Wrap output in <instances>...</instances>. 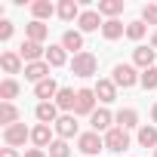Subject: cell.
<instances>
[{"instance_id":"cell-16","label":"cell","mask_w":157,"mask_h":157,"mask_svg":"<svg viewBox=\"0 0 157 157\" xmlns=\"http://www.w3.org/2000/svg\"><path fill=\"white\" fill-rule=\"evenodd\" d=\"M31 142H34L37 148H49V145H52V139H49V126H46V123L34 126V129H31Z\"/></svg>"},{"instance_id":"cell-28","label":"cell","mask_w":157,"mask_h":157,"mask_svg":"<svg viewBox=\"0 0 157 157\" xmlns=\"http://www.w3.org/2000/svg\"><path fill=\"white\" fill-rule=\"evenodd\" d=\"M46 65H52V68L65 65V46H49L46 49Z\"/></svg>"},{"instance_id":"cell-27","label":"cell","mask_w":157,"mask_h":157,"mask_svg":"<svg viewBox=\"0 0 157 157\" xmlns=\"http://www.w3.org/2000/svg\"><path fill=\"white\" fill-rule=\"evenodd\" d=\"M25 31H28V40H34V43H40V40H43V37L49 34V28H46L43 22H31V25H28Z\"/></svg>"},{"instance_id":"cell-5","label":"cell","mask_w":157,"mask_h":157,"mask_svg":"<svg viewBox=\"0 0 157 157\" xmlns=\"http://www.w3.org/2000/svg\"><path fill=\"white\" fill-rule=\"evenodd\" d=\"M136 68L132 65H114V86H123V90H129V86H136Z\"/></svg>"},{"instance_id":"cell-15","label":"cell","mask_w":157,"mask_h":157,"mask_svg":"<svg viewBox=\"0 0 157 157\" xmlns=\"http://www.w3.org/2000/svg\"><path fill=\"white\" fill-rule=\"evenodd\" d=\"M132 62L139 65V68H154V49H148V46H139L136 52H132Z\"/></svg>"},{"instance_id":"cell-39","label":"cell","mask_w":157,"mask_h":157,"mask_svg":"<svg viewBox=\"0 0 157 157\" xmlns=\"http://www.w3.org/2000/svg\"><path fill=\"white\" fill-rule=\"evenodd\" d=\"M154 157H157V148H154Z\"/></svg>"},{"instance_id":"cell-26","label":"cell","mask_w":157,"mask_h":157,"mask_svg":"<svg viewBox=\"0 0 157 157\" xmlns=\"http://www.w3.org/2000/svg\"><path fill=\"white\" fill-rule=\"evenodd\" d=\"M16 96H19V83L13 80V77H6V80L0 83V99H3V102H13Z\"/></svg>"},{"instance_id":"cell-18","label":"cell","mask_w":157,"mask_h":157,"mask_svg":"<svg viewBox=\"0 0 157 157\" xmlns=\"http://www.w3.org/2000/svg\"><path fill=\"white\" fill-rule=\"evenodd\" d=\"M0 65H3L6 74H19V71H22V56H16V52H3V56H0Z\"/></svg>"},{"instance_id":"cell-7","label":"cell","mask_w":157,"mask_h":157,"mask_svg":"<svg viewBox=\"0 0 157 157\" xmlns=\"http://www.w3.org/2000/svg\"><path fill=\"white\" fill-rule=\"evenodd\" d=\"M34 96H37V99H43V102H49V99H56V96H59V83L52 80V77H46V80H40V83L34 86Z\"/></svg>"},{"instance_id":"cell-20","label":"cell","mask_w":157,"mask_h":157,"mask_svg":"<svg viewBox=\"0 0 157 157\" xmlns=\"http://www.w3.org/2000/svg\"><path fill=\"white\" fill-rule=\"evenodd\" d=\"M96 96H99L102 102H114V96H117L114 80H99V83H96Z\"/></svg>"},{"instance_id":"cell-8","label":"cell","mask_w":157,"mask_h":157,"mask_svg":"<svg viewBox=\"0 0 157 157\" xmlns=\"http://www.w3.org/2000/svg\"><path fill=\"white\" fill-rule=\"evenodd\" d=\"M19 56H22V59L31 65V62H40V56H46V52H43V46H40V43H34V40H25V43L19 46Z\"/></svg>"},{"instance_id":"cell-2","label":"cell","mask_w":157,"mask_h":157,"mask_svg":"<svg viewBox=\"0 0 157 157\" xmlns=\"http://www.w3.org/2000/svg\"><path fill=\"white\" fill-rule=\"evenodd\" d=\"M77 148H80L86 157H96L105 148V139H99V132H83L80 139H77Z\"/></svg>"},{"instance_id":"cell-22","label":"cell","mask_w":157,"mask_h":157,"mask_svg":"<svg viewBox=\"0 0 157 157\" xmlns=\"http://www.w3.org/2000/svg\"><path fill=\"white\" fill-rule=\"evenodd\" d=\"M59 16H62L65 22H71V19H80V6H77L74 0H62V3H59Z\"/></svg>"},{"instance_id":"cell-9","label":"cell","mask_w":157,"mask_h":157,"mask_svg":"<svg viewBox=\"0 0 157 157\" xmlns=\"http://www.w3.org/2000/svg\"><path fill=\"white\" fill-rule=\"evenodd\" d=\"M34 114H37V120H40V123H46V126L59 120V108H56V102H40Z\"/></svg>"},{"instance_id":"cell-13","label":"cell","mask_w":157,"mask_h":157,"mask_svg":"<svg viewBox=\"0 0 157 157\" xmlns=\"http://www.w3.org/2000/svg\"><path fill=\"white\" fill-rule=\"evenodd\" d=\"M74 105H77V93L68 90V86H62L59 96H56V108H62V111H74Z\"/></svg>"},{"instance_id":"cell-23","label":"cell","mask_w":157,"mask_h":157,"mask_svg":"<svg viewBox=\"0 0 157 157\" xmlns=\"http://www.w3.org/2000/svg\"><path fill=\"white\" fill-rule=\"evenodd\" d=\"M0 123H6V126L19 123V111H16L13 102H3V105H0Z\"/></svg>"},{"instance_id":"cell-24","label":"cell","mask_w":157,"mask_h":157,"mask_svg":"<svg viewBox=\"0 0 157 157\" xmlns=\"http://www.w3.org/2000/svg\"><path fill=\"white\" fill-rule=\"evenodd\" d=\"M117 123H120V129H132V126H139V114L132 108H123L117 114Z\"/></svg>"},{"instance_id":"cell-38","label":"cell","mask_w":157,"mask_h":157,"mask_svg":"<svg viewBox=\"0 0 157 157\" xmlns=\"http://www.w3.org/2000/svg\"><path fill=\"white\" fill-rule=\"evenodd\" d=\"M151 117H154V120H157V105H154V108H151Z\"/></svg>"},{"instance_id":"cell-17","label":"cell","mask_w":157,"mask_h":157,"mask_svg":"<svg viewBox=\"0 0 157 157\" xmlns=\"http://www.w3.org/2000/svg\"><path fill=\"white\" fill-rule=\"evenodd\" d=\"M31 13H34V22H43L56 13V6L49 3V0H37V3H31Z\"/></svg>"},{"instance_id":"cell-14","label":"cell","mask_w":157,"mask_h":157,"mask_svg":"<svg viewBox=\"0 0 157 157\" xmlns=\"http://www.w3.org/2000/svg\"><path fill=\"white\" fill-rule=\"evenodd\" d=\"M77 25H80V31H96V28H99V25H105V22L99 19V13H96V10H86V13H80Z\"/></svg>"},{"instance_id":"cell-25","label":"cell","mask_w":157,"mask_h":157,"mask_svg":"<svg viewBox=\"0 0 157 157\" xmlns=\"http://www.w3.org/2000/svg\"><path fill=\"white\" fill-rule=\"evenodd\" d=\"M139 145L157 148V126H142V129H139Z\"/></svg>"},{"instance_id":"cell-6","label":"cell","mask_w":157,"mask_h":157,"mask_svg":"<svg viewBox=\"0 0 157 157\" xmlns=\"http://www.w3.org/2000/svg\"><path fill=\"white\" fill-rule=\"evenodd\" d=\"M77 114H90L96 111V90H77V105H74Z\"/></svg>"},{"instance_id":"cell-34","label":"cell","mask_w":157,"mask_h":157,"mask_svg":"<svg viewBox=\"0 0 157 157\" xmlns=\"http://www.w3.org/2000/svg\"><path fill=\"white\" fill-rule=\"evenodd\" d=\"M13 37V22H0V40H10Z\"/></svg>"},{"instance_id":"cell-21","label":"cell","mask_w":157,"mask_h":157,"mask_svg":"<svg viewBox=\"0 0 157 157\" xmlns=\"http://www.w3.org/2000/svg\"><path fill=\"white\" fill-rule=\"evenodd\" d=\"M99 129H111V111H105V108L93 111V132H99Z\"/></svg>"},{"instance_id":"cell-35","label":"cell","mask_w":157,"mask_h":157,"mask_svg":"<svg viewBox=\"0 0 157 157\" xmlns=\"http://www.w3.org/2000/svg\"><path fill=\"white\" fill-rule=\"evenodd\" d=\"M0 157H19V151H16V148H3V151H0Z\"/></svg>"},{"instance_id":"cell-36","label":"cell","mask_w":157,"mask_h":157,"mask_svg":"<svg viewBox=\"0 0 157 157\" xmlns=\"http://www.w3.org/2000/svg\"><path fill=\"white\" fill-rule=\"evenodd\" d=\"M25 157H46V154H43V151H40V148H31V151H28V154H25Z\"/></svg>"},{"instance_id":"cell-19","label":"cell","mask_w":157,"mask_h":157,"mask_svg":"<svg viewBox=\"0 0 157 157\" xmlns=\"http://www.w3.org/2000/svg\"><path fill=\"white\" fill-rule=\"evenodd\" d=\"M102 34H105V40H117L120 34H126V28H123V22H117V19H108V22L102 25Z\"/></svg>"},{"instance_id":"cell-1","label":"cell","mask_w":157,"mask_h":157,"mask_svg":"<svg viewBox=\"0 0 157 157\" xmlns=\"http://www.w3.org/2000/svg\"><path fill=\"white\" fill-rule=\"evenodd\" d=\"M96 68H99V59H96L93 52H80V56H74V62H71L74 77H93Z\"/></svg>"},{"instance_id":"cell-37","label":"cell","mask_w":157,"mask_h":157,"mask_svg":"<svg viewBox=\"0 0 157 157\" xmlns=\"http://www.w3.org/2000/svg\"><path fill=\"white\" fill-rule=\"evenodd\" d=\"M151 46H154V49H157V31H154V37H151Z\"/></svg>"},{"instance_id":"cell-31","label":"cell","mask_w":157,"mask_h":157,"mask_svg":"<svg viewBox=\"0 0 157 157\" xmlns=\"http://www.w3.org/2000/svg\"><path fill=\"white\" fill-rule=\"evenodd\" d=\"M49 157H71V148H68V142H65V139L52 142V145H49Z\"/></svg>"},{"instance_id":"cell-33","label":"cell","mask_w":157,"mask_h":157,"mask_svg":"<svg viewBox=\"0 0 157 157\" xmlns=\"http://www.w3.org/2000/svg\"><path fill=\"white\" fill-rule=\"evenodd\" d=\"M142 19L151 22V25H157V3H148V6L142 10Z\"/></svg>"},{"instance_id":"cell-30","label":"cell","mask_w":157,"mask_h":157,"mask_svg":"<svg viewBox=\"0 0 157 157\" xmlns=\"http://www.w3.org/2000/svg\"><path fill=\"white\" fill-rule=\"evenodd\" d=\"M139 83H142L145 90H157V68H148V71H142Z\"/></svg>"},{"instance_id":"cell-12","label":"cell","mask_w":157,"mask_h":157,"mask_svg":"<svg viewBox=\"0 0 157 157\" xmlns=\"http://www.w3.org/2000/svg\"><path fill=\"white\" fill-rule=\"evenodd\" d=\"M25 77L34 80V83H40V80L49 77V65L46 62H31V65H25Z\"/></svg>"},{"instance_id":"cell-11","label":"cell","mask_w":157,"mask_h":157,"mask_svg":"<svg viewBox=\"0 0 157 157\" xmlns=\"http://www.w3.org/2000/svg\"><path fill=\"white\" fill-rule=\"evenodd\" d=\"M62 46L71 49L74 56H80V52H83V34H80V31H65V34H62Z\"/></svg>"},{"instance_id":"cell-29","label":"cell","mask_w":157,"mask_h":157,"mask_svg":"<svg viewBox=\"0 0 157 157\" xmlns=\"http://www.w3.org/2000/svg\"><path fill=\"white\" fill-rule=\"evenodd\" d=\"M123 10V0H102L99 3V13H105V16H117Z\"/></svg>"},{"instance_id":"cell-4","label":"cell","mask_w":157,"mask_h":157,"mask_svg":"<svg viewBox=\"0 0 157 157\" xmlns=\"http://www.w3.org/2000/svg\"><path fill=\"white\" fill-rule=\"evenodd\" d=\"M105 148H108V151H123V148H129V132L120 129V126L108 129V132H105Z\"/></svg>"},{"instance_id":"cell-3","label":"cell","mask_w":157,"mask_h":157,"mask_svg":"<svg viewBox=\"0 0 157 157\" xmlns=\"http://www.w3.org/2000/svg\"><path fill=\"white\" fill-rule=\"evenodd\" d=\"M25 139H31V132H28V126H25V123H13V126H6V129H3V142H6L10 148L25 145Z\"/></svg>"},{"instance_id":"cell-32","label":"cell","mask_w":157,"mask_h":157,"mask_svg":"<svg viewBox=\"0 0 157 157\" xmlns=\"http://www.w3.org/2000/svg\"><path fill=\"white\" fill-rule=\"evenodd\" d=\"M126 37L129 40H142L145 37V22H129L126 25Z\"/></svg>"},{"instance_id":"cell-10","label":"cell","mask_w":157,"mask_h":157,"mask_svg":"<svg viewBox=\"0 0 157 157\" xmlns=\"http://www.w3.org/2000/svg\"><path fill=\"white\" fill-rule=\"evenodd\" d=\"M56 132H59L62 139L77 136V120H74V114H62V117L56 120Z\"/></svg>"}]
</instances>
